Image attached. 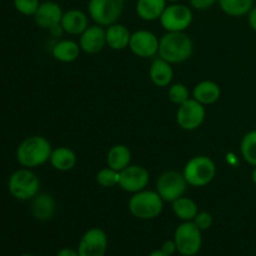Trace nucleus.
<instances>
[{"instance_id":"29","label":"nucleus","mask_w":256,"mask_h":256,"mask_svg":"<svg viewBox=\"0 0 256 256\" xmlns=\"http://www.w3.org/2000/svg\"><path fill=\"white\" fill-rule=\"evenodd\" d=\"M119 172L108 166L98 172L96 182L102 188H114L119 185Z\"/></svg>"},{"instance_id":"14","label":"nucleus","mask_w":256,"mask_h":256,"mask_svg":"<svg viewBox=\"0 0 256 256\" xmlns=\"http://www.w3.org/2000/svg\"><path fill=\"white\" fill-rule=\"evenodd\" d=\"M62 6L55 2H40L36 12L34 14V22L42 29H52L54 26L60 25L62 19Z\"/></svg>"},{"instance_id":"11","label":"nucleus","mask_w":256,"mask_h":256,"mask_svg":"<svg viewBox=\"0 0 256 256\" xmlns=\"http://www.w3.org/2000/svg\"><path fill=\"white\" fill-rule=\"evenodd\" d=\"M108 235L100 228H92L82 236L78 246L79 256H105L108 250Z\"/></svg>"},{"instance_id":"16","label":"nucleus","mask_w":256,"mask_h":256,"mask_svg":"<svg viewBox=\"0 0 256 256\" xmlns=\"http://www.w3.org/2000/svg\"><path fill=\"white\" fill-rule=\"evenodd\" d=\"M60 25L66 34L82 35L89 26V18L82 10L70 9L64 12Z\"/></svg>"},{"instance_id":"13","label":"nucleus","mask_w":256,"mask_h":256,"mask_svg":"<svg viewBox=\"0 0 256 256\" xmlns=\"http://www.w3.org/2000/svg\"><path fill=\"white\" fill-rule=\"evenodd\" d=\"M150 174L144 166L140 165H129L120 172L119 186L126 192H139L146 189L149 184Z\"/></svg>"},{"instance_id":"3","label":"nucleus","mask_w":256,"mask_h":256,"mask_svg":"<svg viewBox=\"0 0 256 256\" xmlns=\"http://www.w3.org/2000/svg\"><path fill=\"white\" fill-rule=\"evenodd\" d=\"M129 212L132 216L140 220H152L159 216L164 209V200L162 199L158 192L152 190H142L132 194L130 198Z\"/></svg>"},{"instance_id":"24","label":"nucleus","mask_w":256,"mask_h":256,"mask_svg":"<svg viewBox=\"0 0 256 256\" xmlns=\"http://www.w3.org/2000/svg\"><path fill=\"white\" fill-rule=\"evenodd\" d=\"M80 52V45L78 44L74 40L65 39L62 42H56L52 46V54L55 60L60 62H72L79 58Z\"/></svg>"},{"instance_id":"37","label":"nucleus","mask_w":256,"mask_h":256,"mask_svg":"<svg viewBox=\"0 0 256 256\" xmlns=\"http://www.w3.org/2000/svg\"><path fill=\"white\" fill-rule=\"evenodd\" d=\"M252 182L256 185V166H254V170H252Z\"/></svg>"},{"instance_id":"30","label":"nucleus","mask_w":256,"mask_h":256,"mask_svg":"<svg viewBox=\"0 0 256 256\" xmlns=\"http://www.w3.org/2000/svg\"><path fill=\"white\" fill-rule=\"evenodd\" d=\"M12 2L16 12L25 16H34L40 5V0H12Z\"/></svg>"},{"instance_id":"17","label":"nucleus","mask_w":256,"mask_h":256,"mask_svg":"<svg viewBox=\"0 0 256 256\" xmlns=\"http://www.w3.org/2000/svg\"><path fill=\"white\" fill-rule=\"evenodd\" d=\"M56 210V202L54 196L48 192H39L32 200V214L39 222H48L52 219Z\"/></svg>"},{"instance_id":"34","label":"nucleus","mask_w":256,"mask_h":256,"mask_svg":"<svg viewBox=\"0 0 256 256\" xmlns=\"http://www.w3.org/2000/svg\"><path fill=\"white\" fill-rule=\"evenodd\" d=\"M248 22H249L250 28L256 32V6H252L248 14Z\"/></svg>"},{"instance_id":"6","label":"nucleus","mask_w":256,"mask_h":256,"mask_svg":"<svg viewBox=\"0 0 256 256\" xmlns=\"http://www.w3.org/2000/svg\"><path fill=\"white\" fill-rule=\"evenodd\" d=\"M125 0H89L88 12L92 22L100 26L115 24L124 12Z\"/></svg>"},{"instance_id":"39","label":"nucleus","mask_w":256,"mask_h":256,"mask_svg":"<svg viewBox=\"0 0 256 256\" xmlns=\"http://www.w3.org/2000/svg\"><path fill=\"white\" fill-rule=\"evenodd\" d=\"M22 256H34V255H32V254H22Z\"/></svg>"},{"instance_id":"31","label":"nucleus","mask_w":256,"mask_h":256,"mask_svg":"<svg viewBox=\"0 0 256 256\" xmlns=\"http://www.w3.org/2000/svg\"><path fill=\"white\" fill-rule=\"evenodd\" d=\"M192 222H194L202 232H205V230L212 228V214L208 212H199L196 214V216L194 218V220H192Z\"/></svg>"},{"instance_id":"26","label":"nucleus","mask_w":256,"mask_h":256,"mask_svg":"<svg viewBox=\"0 0 256 256\" xmlns=\"http://www.w3.org/2000/svg\"><path fill=\"white\" fill-rule=\"evenodd\" d=\"M219 6L229 16L239 18L249 14L254 6V0H219Z\"/></svg>"},{"instance_id":"18","label":"nucleus","mask_w":256,"mask_h":256,"mask_svg":"<svg viewBox=\"0 0 256 256\" xmlns=\"http://www.w3.org/2000/svg\"><path fill=\"white\" fill-rule=\"evenodd\" d=\"M149 78L152 84L158 88H166L174 79V70L170 62L158 56L152 60L149 69Z\"/></svg>"},{"instance_id":"20","label":"nucleus","mask_w":256,"mask_h":256,"mask_svg":"<svg viewBox=\"0 0 256 256\" xmlns=\"http://www.w3.org/2000/svg\"><path fill=\"white\" fill-rule=\"evenodd\" d=\"M192 99L199 102L200 104L212 105L215 104L218 100L222 96V89H220L219 84L212 80H204L196 84L192 89Z\"/></svg>"},{"instance_id":"23","label":"nucleus","mask_w":256,"mask_h":256,"mask_svg":"<svg viewBox=\"0 0 256 256\" xmlns=\"http://www.w3.org/2000/svg\"><path fill=\"white\" fill-rule=\"evenodd\" d=\"M132 162V152L126 145L118 144L110 148L106 155V164L116 172H122Z\"/></svg>"},{"instance_id":"5","label":"nucleus","mask_w":256,"mask_h":256,"mask_svg":"<svg viewBox=\"0 0 256 256\" xmlns=\"http://www.w3.org/2000/svg\"><path fill=\"white\" fill-rule=\"evenodd\" d=\"M182 174L190 186H206L214 180L215 175H216V165L212 158L205 156V155H198V156L192 158L185 164Z\"/></svg>"},{"instance_id":"38","label":"nucleus","mask_w":256,"mask_h":256,"mask_svg":"<svg viewBox=\"0 0 256 256\" xmlns=\"http://www.w3.org/2000/svg\"><path fill=\"white\" fill-rule=\"evenodd\" d=\"M179 0H166V2H172V4H174V2H178Z\"/></svg>"},{"instance_id":"7","label":"nucleus","mask_w":256,"mask_h":256,"mask_svg":"<svg viewBox=\"0 0 256 256\" xmlns=\"http://www.w3.org/2000/svg\"><path fill=\"white\" fill-rule=\"evenodd\" d=\"M174 242L178 252L182 256H195L199 254L202 245V230L192 222H182L175 229Z\"/></svg>"},{"instance_id":"10","label":"nucleus","mask_w":256,"mask_h":256,"mask_svg":"<svg viewBox=\"0 0 256 256\" xmlns=\"http://www.w3.org/2000/svg\"><path fill=\"white\" fill-rule=\"evenodd\" d=\"M205 116H206V112H205L204 105L190 98L188 102L178 108L176 122L182 130L192 132L202 126Z\"/></svg>"},{"instance_id":"8","label":"nucleus","mask_w":256,"mask_h":256,"mask_svg":"<svg viewBox=\"0 0 256 256\" xmlns=\"http://www.w3.org/2000/svg\"><path fill=\"white\" fill-rule=\"evenodd\" d=\"M188 182L184 174L176 170H168L162 172L156 180V192L164 202H172L184 196L188 188Z\"/></svg>"},{"instance_id":"12","label":"nucleus","mask_w":256,"mask_h":256,"mask_svg":"<svg viewBox=\"0 0 256 256\" xmlns=\"http://www.w3.org/2000/svg\"><path fill=\"white\" fill-rule=\"evenodd\" d=\"M129 49L134 55L142 59H150L158 55L159 52V39L149 30H136L132 32Z\"/></svg>"},{"instance_id":"33","label":"nucleus","mask_w":256,"mask_h":256,"mask_svg":"<svg viewBox=\"0 0 256 256\" xmlns=\"http://www.w3.org/2000/svg\"><path fill=\"white\" fill-rule=\"evenodd\" d=\"M160 249L162 250V252H165V254H168L169 256L174 255L175 252H178V248H176V244H175L174 239L172 240H165L164 242H162V248Z\"/></svg>"},{"instance_id":"1","label":"nucleus","mask_w":256,"mask_h":256,"mask_svg":"<svg viewBox=\"0 0 256 256\" xmlns=\"http://www.w3.org/2000/svg\"><path fill=\"white\" fill-rule=\"evenodd\" d=\"M194 52V42L185 32H166L159 39L158 56L170 64H180L190 59Z\"/></svg>"},{"instance_id":"35","label":"nucleus","mask_w":256,"mask_h":256,"mask_svg":"<svg viewBox=\"0 0 256 256\" xmlns=\"http://www.w3.org/2000/svg\"><path fill=\"white\" fill-rule=\"evenodd\" d=\"M56 256H79L78 250L72 249V248H64V249L59 250Z\"/></svg>"},{"instance_id":"25","label":"nucleus","mask_w":256,"mask_h":256,"mask_svg":"<svg viewBox=\"0 0 256 256\" xmlns=\"http://www.w3.org/2000/svg\"><path fill=\"white\" fill-rule=\"evenodd\" d=\"M172 209L175 216L182 222H192L196 214L199 212L196 202L190 198L182 196L172 202Z\"/></svg>"},{"instance_id":"2","label":"nucleus","mask_w":256,"mask_h":256,"mask_svg":"<svg viewBox=\"0 0 256 256\" xmlns=\"http://www.w3.org/2000/svg\"><path fill=\"white\" fill-rule=\"evenodd\" d=\"M52 152V144L46 138L32 135L22 140L16 148V160L22 168L34 169L49 162Z\"/></svg>"},{"instance_id":"4","label":"nucleus","mask_w":256,"mask_h":256,"mask_svg":"<svg viewBox=\"0 0 256 256\" xmlns=\"http://www.w3.org/2000/svg\"><path fill=\"white\" fill-rule=\"evenodd\" d=\"M8 190L14 199L20 202L32 200L39 194L40 180L32 169L15 170L8 180Z\"/></svg>"},{"instance_id":"27","label":"nucleus","mask_w":256,"mask_h":256,"mask_svg":"<svg viewBox=\"0 0 256 256\" xmlns=\"http://www.w3.org/2000/svg\"><path fill=\"white\" fill-rule=\"evenodd\" d=\"M240 152L248 164L256 166V130H252L244 135L240 144Z\"/></svg>"},{"instance_id":"28","label":"nucleus","mask_w":256,"mask_h":256,"mask_svg":"<svg viewBox=\"0 0 256 256\" xmlns=\"http://www.w3.org/2000/svg\"><path fill=\"white\" fill-rule=\"evenodd\" d=\"M168 96L172 104H176L179 106L190 99V92L186 85L182 82H176V84L170 85Z\"/></svg>"},{"instance_id":"32","label":"nucleus","mask_w":256,"mask_h":256,"mask_svg":"<svg viewBox=\"0 0 256 256\" xmlns=\"http://www.w3.org/2000/svg\"><path fill=\"white\" fill-rule=\"evenodd\" d=\"M219 0H190L192 8L196 10H208L214 6Z\"/></svg>"},{"instance_id":"15","label":"nucleus","mask_w":256,"mask_h":256,"mask_svg":"<svg viewBox=\"0 0 256 256\" xmlns=\"http://www.w3.org/2000/svg\"><path fill=\"white\" fill-rule=\"evenodd\" d=\"M79 45L82 52H84L85 54L94 55L102 52L106 45L104 26L98 24L88 26L86 30L80 35Z\"/></svg>"},{"instance_id":"40","label":"nucleus","mask_w":256,"mask_h":256,"mask_svg":"<svg viewBox=\"0 0 256 256\" xmlns=\"http://www.w3.org/2000/svg\"><path fill=\"white\" fill-rule=\"evenodd\" d=\"M255 55H256V48H255Z\"/></svg>"},{"instance_id":"36","label":"nucleus","mask_w":256,"mask_h":256,"mask_svg":"<svg viewBox=\"0 0 256 256\" xmlns=\"http://www.w3.org/2000/svg\"><path fill=\"white\" fill-rule=\"evenodd\" d=\"M148 256H169L168 254H165L162 249H156V250H152Z\"/></svg>"},{"instance_id":"22","label":"nucleus","mask_w":256,"mask_h":256,"mask_svg":"<svg viewBox=\"0 0 256 256\" xmlns=\"http://www.w3.org/2000/svg\"><path fill=\"white\" fill-rule=\"evenodd\" d=\"M49 162L55 170H59V172H69V170L74 169L78 159L74 150L66 146H60L52 150Z\"/></svg>"},{"instance_id":"19","label":"nucleus","mask_w":256,"mask_h":256,"mask_svg":"<svg viewBox=\"0 0 256 256\" xmlns=\"http://www.w3.org/2000/svg\"><path fill=\"white\" fill-rule=\"evenodd\" d=\"M106 45L112 50H124L129 48L132 32L125 25L115 22L105 29Z\"/></svg>"},{"instance_id":"21","label":"nucleus","mask_w":256,"mask_h":256,"mask_svg":"<svg viewBox=\"0 0 256 256\" xmlns=\"http://www.w3.org/2000/svg\"><path fill=\"white\" fill-rule=\"evenodd\" d=\"M166 8V0H138L136 14L145 22H154L160 19L162 12Z\"/></svg>"},{"instance_id":"9","label":"nucleus","mask_w":256,"mask_h":256,"mask_svg":"<svg viewBox=\"0 0 256 256\" xmlns=\"http://www.w3.org/2000/svg\"><path fill=\"white\" fill-rule=\"evenodd\" d=\"M159 20L166 32H185L192 22V12L186 5L174 2L166 5Z\"/></svg>"}]
</instances>
